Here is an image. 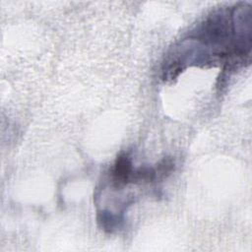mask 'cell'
Returning <instances> with one entry per match:
<instances>
[{"instance_id": "cell-1", "label": "cell", "mask_w": 252, "mask_h": 252, "mask_svg": "<svg viewBox=\"0 0 252 252\" xmlns=\"http://www.w3.org/2000/svg\"><path fill=\"white\" fill-rule=\"evenodd\" d=\"M134 169L132 167L131 161L126 155H121L117 158L113 171L112 179L117 185L127 184L128 182H133Z\"/></svg>"}]
</instances>
